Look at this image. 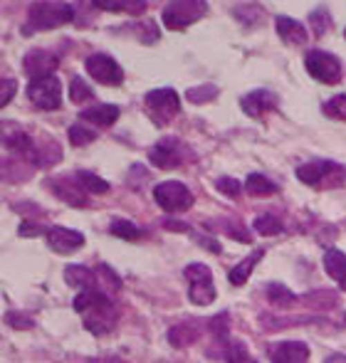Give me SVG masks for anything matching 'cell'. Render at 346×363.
Here are the masks:
<instances>
[{
    "mask_svg": "<svg viewBox=\"0 0 346 363\" xmlns=\"http://www.w3.org/2000/svg\"><path fill=\"white\" fill-rule=\"evenodd\" d=\"M75 311L82 314V324L87 331H92L94 336H104L117 326L119 311L114 306V302L109 299V294L99 292V289H84L75 297L72 302Z\"/></svg>",
    "mask_w": 346,
    "mask_h": 363,
    "instance_id": "cell-1",
    "label": "cell"
},
{
    "mask_svg": "<svg viewBox=\"0 0 346 363\" xmlns=\"http://www.w3.org/2000/svg\"><path fill=\"white\" fill-rule=\"evenodd\" d=\"M75 20V6L70 3H50L37 0L28 8V23L23 25L25 35H32L37 30H55Z\"/></svg>",
    "mask_w": 346,
    "mask_h": 363,
    "instance_id": "cell-2",
    "label": "cell"
},
{
    "mask_svg": "<svg viewBox=\"0 0 346 363\" xmlns=\"http://www.w3.org/2000/svg\"><path fill=\"white\" fill-rule=\"evenodd\" d=\"M208 12L206 0H171L161 10V20L169 30H183L188 25L198 23Z\"/></svg>",
    "mask_w": 346,
    "mask_h": 363,
    "instance_id": "cell-3",
    "label": "cell"
},
{
    "mask_svg": "<svg viewBox=\"0 0 346 363\" xmlns=\"http://www.w3.org/2000/svg\"><path fill=\"white\" fill-rule=\"evenodd\" d=\"M183 277L188 279V297L195 306H208L215 299V284H213V272L208 264L193 262L183 270Z\"/></svg>",
    "mask_w": 346,
    "mask_h": 363,
    "instance_id": "cell-4",
    "label": "cell"
},
{
    "mask_svg": "<svg viewBox=\"0 0 346 363\" xmlns=\"http://www.w3.org/2000/svg\"><path fill=\"white\" fill-rule=\"evenodd\" d=\"M144 106H146V114L153 119V124H169L171 119L181 112V97L173 89H151V92L144 97Z\"/></svg>",
    "mask_w": 346,
    "mask_h": 363,
    "instance_id": "cell-5",
    "label": "cell"
},
{
    "mask_svg": "<svg viewBox=\"0 0 346 363\" xmlns=\"http://www.w3.org/2000/svg\"><path fill=\"white\" fill-rule=\"evenodd\" d=\"M297 178H300L305 186L327 188V186H334L329 178H334L336 183H344V168L329 159H314V161H307V164H302L300 168H297Z\"/></svg>",
    "mask_w": 346,
    "mask_h": 363,
    "instance_id": "cell-6",
    "label": "cell"
},
{
    "mask_svg": "<svg viewBox=\"0 0 346 363\" xmlns=\"http://www.w3.org/2000/svg\"><path fill=\"white\" fill-rule=\"evenodd\" d=\"M153 200L166 213H183L193 205V193L178 181H164L153 188Z\"/></svg>",
    "mask_w": 346,
    "mask_h": 363,
    "instance_id": "cell-7",
    "label": "cell"
},
{
    "mask_svg": "<svg viewBox=\"0 0 346 363\" xmlns=\"http://www.w3.org/2000/svg\"><path fill=\"white\" fill-rule=\"evenodd\" d=\"M28 97L35 109L40 112H55L62 106V82L57 77H47V79H35L28 84Z\"/></svg>",
    "mask_w": 346,
    "mask_h": 363,
    "instance_id": "cell-8",
    "label": "cell"
},
{
    "mask_svg": "<svg viewBox=\"0 0 346 363\" xmlns=\"http://www.w3.org/2000/svg\"><path fill=\"white\" fill-rule=\"evenodd\" d=\"M305 67L317 82L336 84L341 79V62L336 55L324 52V50H309L305 57Z\"/></svg>",
    "mask_w": 346,
    "mask_h": 363,
    "instance_id": "cell-9",
    "label": "cell"
},
{
    "mask_svg": "<svg viewBox=\"0 0 346 363\" xmlns=\"http://www.w3.org/2000/svg\"><path fill=\"white\" fill-rule=\"evenodd\" d=\"M84 67H87L92 79H97L99 84H106V87H117V84L124 82V70L119 67V62L112 55H104V52L89 55V57L84 59Z\"/></svg>",
    "mask_w": 346,
    "mask_h": 363,
    "instance_id": "cell-10",
    "label": "cell"
},
{
    "mask_svg": "<svg viewBox=\"0 0 346 363\" xmlns=\"http://www.w3.org/2000/svg\"><path fill=\"white\" fill-rule=\"evenodd\" d=\"M183 153H186V146H183L176 136H164L156 146H151L148 161H151L153 168L171 170V168H178V166L183 164Z\"/></svg>",
    "mask_w": 346,
    "mask_h": 363,
    "instance_id": "cell-11",
    "label": "cell"
},
{
    "mask_svg": "<svg viewBox=\"0 0 346 363\" xmlns=\"http://www.w3.org/2000/svg\"><path fill=\"white\" fill-rule=\"evenodd\" d=\"M57 67H59V57L55 52H50V50H32V52H28L23 59V70L32 82H35V79L55 77Z\"/></svg>",
    "mask_w": 346,
    "mask_h": 363,
    "instance_id": "cell-12",
    "label": "cell"
},
{
    "mask_svg": "<svg viewBox=\"0 0 346 363\" xmlns=\"http://www.w3.org/2000/svg\"><path fill=\"white\" fill-rule=\"evenodd\" d=\"M240 109L250 119H262L265 114L277 109V94L270 92V89H255V92L245 94L240 99Z\"/></svg>",
    "mask_w": 346,
    "mask_h": 363,
    "instance_id": "cell-13",
    "label": "cell"
},
{
    "mask_svg": "<svg viewBox=\"0 0 346 363\" xmlns=\"http://www.w3.org/2000/svg\"><path fill=\"white\" fill-rule=\"evenodd\" d=\"M272 363H307L309 361V346L305 341H280L270 346Z\"/></svg>",
    "mask_w": 346,
    "mask_h": 363,
    "instance_id": "cell-14",
    "label": "cell"
},
{
    "mask_svg": "<svg viewBox=\"0 0 346 363\" xmlns=\"http://www.w3.org/2000/svg\"><path fill=\"white\" fill-rule=\"evenodd\" d=\"M47 245L59 255H70V252L79 250L84 245V235L77 233V230L55 225V228H47Z\"/></svg>",
    "mask_w": 346,
    "mask_h": 363,
    "instance_id": "cell-15",
    "label": "cell"
},
{
    "mask_svg": "<svg viewBox=\"0 0 346 363\" xmlns=\"http://www.w3.org/2000/svg\"><path fill=\"white\" fill-rule=\"evenodd\" d=\"M50 188H52V193L57 195L59 200H65V203L75 205V208H84V205H89L87 193L79 188V183L75 181V176L72 178H65V176L55 178V181L50 183Z\"/></svg>",
    "mask_w": 346,
    "mask_h": 363,
    "instance_id": "cell-16",
    "label": "cell"
},
{
    "mask_svg": "<svg viewBox=\"0 0 346 363\" xmlns=\"http://www.w3.org/2000/svg\"><path fill=\"white\" fill-rule=\"evenodd\" d=\"M119 114H122V109L117 104H94L84 109L79 119H82V124H94V126H112Z\"/></svg>",
    "mask_w": 346,
    "mask_h": 363,
    "instance_id": "cell-17",
    "label": "cell"
},
{
    "mask_svg": "<svg viewBox=\"0 0 346 363\" xmlns=\"http://www.w3.org/2000/svg\"><path fill=\"white\" fill-rule=\"evenodd\" d=\"M198 336H200L198 322H183L169 328V344L173 349H188V346H193L198 341Z\"/></svg>",
    "mask_w": 346,
    "mask_h": 363,
    "instance_id": "cell-18",
    "label": "cell"
},
{
    "mask_svg": "<svg viewBox=\"0 0 346 363\" xmlns=\"http://www.w3.org/2000/svg\"><path fill=\"white\" fill-rule=\"evenodd\" d=\"M275 28H277V35H280L285 42H289V45H305L307 42L305 25L297 23V20L289 18V15H277Z\"/></svg>",
    "mask_w": 346,
    "mask_h": 363,
    "instance_id": "cell-19",
    "label": "cell"
},
{
    "mask_svg": "<svg viewBox=\"0 0 346 363\" xmlns=\"http://www.w3.org/2000/svg\"><path fill=\"white\" fill-rule=\"evenodd\" d=\"M324 270H327V275L346 292V255L344 252L334 250V247L324 252Z\"/></svg>",
    "mask_w": 346,
    "mask_h": 363,
    "instance_id": "cell-20",
    "label": "cell"
},
{
    "mask_svg": "<svg viewBox=\"0 0 346 363\" xmlns=\"http://www.w3.org/2000/svg\"><path fill=\"white\" fill-rule=\"evenodd\" d=\"M65 282L70 287H77V289H97V275L94 270H87L82 264H70L65 267Z\"/></svg>",
    "mask_w": 346,
    "mask_h": 363,
    "instance_id": "cell-21",
    "label": "cell"
},
{
    "mask_svg": "<svg viewBox=\"0 0 346 363\" xmlns=\"http://www.w3.org/2000/svg\"><path fill=\"white\" fill-rule=\"evenodd\" d=\"M57 161H59V146L50 139V136H45V139L35 146L32 164H35L37 168H50V166H55Z\"/></svg>",
    "mask_w": 346,
    "mask_h": 363,
    "instance_id": "cell-22",
    "label": "cell"
},
{
    "mask_svg": "<svg viewBox=\"0 0 346 363\" xmlns=\"http://www.w3.org/2000/svg\"><path fill=\"white\" fill-rule=\"evenodd\" d=\"M265 257V250H255L253 255H247L245 259H242L240 264H235L233 270H230L228 279L230 284H235V287H240V284H245L247 279H250V272H253V267L260 262V259Z\"/></svg>",
    "mask_w": 346,
    "mask_h": 363,
    "instance_id": "cell-23",
    "label": "cell"
},
{
    "mask_svg": "<svg viewBox=\"0 0 346 363\" xmlns=\"http://www.w3.org/2000/svg\"><path fill=\"white\" fill-rule=\"evenodd\" d=\"M94 275H97V289L104 294H117L122 289V279L117 277V272L106 264H97L94 267Z\"/></svg>",
    "mask_w": 346,
    "mask_h": 363,
    "instance_id": "cell-24",
    "label": "cell"
},
{
    "mask_svg": "<svg viewBox=\"0 0 346 363\" xmlns=\"http://www.w3.org/2000/svg\"><path fill=\"white\" fill-rule=\"evenodd\" d=\"M265 294H267V299H270V304L277 306V309H289V306L297 304V297H294L285 284H277V282L275 284H267Z\"/></svg>",
    "mask_w": 346,
    "mask_h": 363,
    "instance_id": "cell-25",
    "label": "cell"
},
{
    "mask_svg": "<svg viewBox=\"0 0 346 363\" xmlns=\"http://www.w3.org/2000/svg\"><path fill=\"white\" fill-rule=\"evenodd\" d=\"M75 181L79 183V188H82L84 193H94V195H102L109 190V183L104 181V178L94 176V173H89V170H77L75 173Z\"/></svg>",
    "mask_w": 346,
    "mask_h": 363,
    "instance_id": "cell-26",
    "label": "cell"
},
{
    "mask_svg": "<svg viewBox=\"0 0 346 363\" xmlns=\"http://www.w3.org/2000/svg\"><path fill=\"white\" fill-rule=\"evenodd\" d=\"M94 8L106 12H131V15H139V12L146 10V3L144 0H119V3H104V0H97Z\"/></svg>",
    "mask_w": 346,
    "mask_h": 363,
    "instance_id": "cell-27",
    "label": "cell"
},
{
    "mask_svg": "<svg viewBox=\"0 0 346 363\" xmlns=\"http://www.w3.org/2000/svg\"><path fill=\"white\" fill-rule=\"evenodd\" d=\"M245 190L250 195H272L277 193V186L267 176H262V173H250L245 178Z\"/></svg>",
    "mask_w": 346,
    "mask_h": 363,
    "instance_id": "cell-28",
    "label": "cell"
},
{
    "mask_svg": "<svg viewBox=\"0 0 346 363\" xmlns=\"http://www.w3.org/2000/svg\"><path fill=\"white\" fill-rule=\"evenodd\" d=\"M109 233H112L114 237H122V240H126V242L141 240V230L136 228L131 220H124V217H114L112 225H109Z\"/></svg>",
    "mask_w": 346,
    "mask_h": 363,
    "instance_id": "cell-29",
    "label": "cell"
},
{
    "mask_svg": "<svg viewBox=\"0 0 346 363\" xmlns=\"http://www.w3.org/2000/svg\"><path fill=\"white\" fill-rule=\"evenodd\" d=\"M309 23H311V30H314V35L322 37L327 35L329 30H331V18H329V8L327 6H319L309 12Z\"/></svg>",
    "mask_w": 346,
    "mask_h": 363,
    "instance_id": "cell-30",
    "label": "cell"
},
{
    "mask_svg": "<svg viewBox=\"0 0 346 363\" xmlns=\"http://www.w3.org/2000/svg\"><path fill=\"white\" fill-rule=\"evenodd\" d=\"M67 139H70V144L75 148L89 146V144L97 139V131L89 129V126H84V124L79 121V124H75V126H70V134H67Z\"/></svg>",
    "mask_w": 346,
    "mask_h": 363,
    "instance_id": "cell-31",
    "label": "cell"
},
{
    "mask_svg": "<svg viewBox=\"0 0 346 363\" xmlns=\"http://www.w3.org/2000/svg\"><path fill=\"white\" fill-rule=\"evenodd\" d=\"M94 99V89L84 82L82 77H72L70 82V101L75 104H82V101H92Z\"/></svg>",
    "mask_w": 346,
    "mask_h": 363,
    "instance_id": "cell-32",
    "label": "cell"
},
{
    "mask_svg": "<svg viewBox=\"0 0 346 363\" xmlns=\"http://www.w3.org/2000/svg\"><path fill=\"white\" fill-rule=\"evenodd\" d=\"M215 97H218L215 84H200V87H193L186 92V99L191 104H206V101H213Z\"/></svg>",
    "mask_w": 346,
    "mask_h": 363,
    "instance_id": "cell-33",
    "label": "cell"
},
{
    "mask_svg": "<svg viewBox=\"0 0 346 363\" xmlns=\"http://www.w3.org/2000/svg\"><path fill=\"white\" fill-rule=\"evenodd\" d=\"M223 358H225V363H258L253 356H250L247 346L245 344H238V341H235V344H230L228 349H225Z\"/></svg>",
    "mask_w": 346,
    "mask_h": 363,
    "instance_id": "cell-34",
    "label": "cell"
},
{
    "mask_svg": "<svg viewBox=\"0 0 346 363\" xmlns=\"http://www.w3.org/2000/svg\"><path fill=\"white\" fill-rule=\"evenodd\" d=\"M255 230H258L260 235H277V233H282V220L277 215L265 213V215L255 217Z\"/></svg>",
    "mask_w": 346,
    "mask_h": 363,
    "instance_id": "cell-35",
    "label": "cell"
},
{
    "mask_svg": "<svg viewBox=\"0 0 346 363\" xmlns=\"http://www.w3.org/2000/svg\"><path fill=\"white\" fill-rule=\"evenodd\" d=\"M324 114L329 119H339V121H346V94H336L331 99L324 104Z\"/></svg>",
    "mask_w": 346,
    "mask_h": 363,
    "instance_id": "cell-36",
    "label": "cell"
},
{
    "mask_svg": "<svg viewBox=\"0 0 346 363\" xmlns=\"http://www.w3.org/2000/svg\"><path fill=\"white\" fill-rule=\"evenodd\" d=\"M228 326H230V319L228 314H215V317L211 319V324H208V328H211V334L215 336V341H225L228 339Z\"/></svg>",
    "mask_w": 346,
    "mask_h": 363,
    "instance_id": "cell-37",
    "label": "cell"
},
{
    "mask_svg": "<svg viewBox=\"0 0 346 363\" xmlns=\"http://www.w3.org/2000/svg\"><path fill=\"white\" fill-rule=\"evenodd\" d=\"M305 302L309 306H324V309H329V306L336 304V294L334 292H327V289H322V292H311L305 297Z\"/></svg>",
    "mask_w": 346,
    "mask_h": 363,
    "instance_id": "cell-38",
    "label": "cell"
},
{
    "mask_svg": "<svg viewBox=\"0 0 346 363\" xmlns=\"http://www.w3.org/2000/svg\"><path fill=\"white\" fill-rule=\"evenodd\" d=\"M215 188L220 190V193L230 195V198H235V195H240V190H242L240 181H238V178H230V176H220V178H218V181H215Z\"/></svg>",
    "mask_w": 346,
    "mask_h": 363,
    "instance_id": "cell-39",
    "label": "cell"
},
{
    "mask_svg": "<svg viewBox=\"0 0 346 363\" xmlns=\"http://www.w3.org/2000/svg\"><path fill=\"white\" fill-rule=\"evenodd\" d=\"M15 89H18V84H15L12 77H3V79H0V106H3V109L12 101Z\"/></svg>",
    "mask_w": 346,
    "mask_h": 363,
    "instance_id": "cell-40",
    "label": "cell"
},
{
    "mask_svg": "<svg viewBox=\"0 0 346 363\" xmlns=\"http://www.w3.org/2000/svg\"><path fill=\"white\" fill-rule=\"evenodd\" d=\"M6 324H8V326H12V328H20V331H23V328H32V326H35V322H32L28 314H20V311H8V314H6Z\"/></svg>",
    "mask_w": 346,
    "mask_h": 363,
    "instance_id": "cell-41",
    "label": "cell"
},
{
    "mask_svg": "<svg viewBox=\"0 0 346 363\" xmlns=\"http://www.w3.org/2000/svg\"><path fill=\"white\" fill-rule=\"evenodd\" d=\"M42 233L47 235V230L35 228V225H30V223H23V225H20V235H25V237H30V235H42Z\"/></svg>",
    "mask_w": 346,
    "mask_h": 363,
    "instance_id": "cell-42",
    "label": "cell"
},
{
    "mask_svg": "<svg viewBox=\"0 0 346 363\" xmlns=\"http://www.w3.org/2000/svg\"><path fill=\"white\" fill-rule=\"evenodd\" d=\"M92 363H124L119 356H104V358H94Z\"/></svg>",
    "mask_w": 346,
    "mask_h": 363,
    "instance_id": "cell-43",
    "label": "cell"
},
{
    "mask_svg": "<svg viewBox=\"0 0 346 363\" xmlns=\"http://www.w3.org/2000/svg\"><path fill=\"white\" fill-rule=\"evenodd\" d=\"M344 35H346V30H344Z\"/></svg>",
    "mask_w": 346,
    "mask_h": 363,
    "instance_id": "cell-44",
    "label": "cell"
}]
</instances>
